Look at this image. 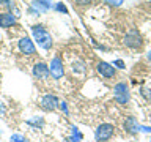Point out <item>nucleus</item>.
Returning <instances> with one entry per match:
<instances>
[{
    "label": "nucleus",
    "mask_w": 151,
    "mask_h": 142,
    "mask_svg": "<svg viewBox=\"0 0 151 142\" xmlns=\"http://www.w3.org/2000/svg\"><path fill=\"white\" fill-rule=\"evenodd\" d=\"M148 57H150V60H151V52H150V55H148Z\"/></svg>",
    "instance_id": "19"
},
{
    "label": "nucleus",
    "mask_w": 151,
    "mask_h": 142,
    "mask_svg": "<svg viewBox=\"0 0 151 142\" xmlns=\"http://www.w3.org/2000/svg\"><path fill=\"white\" fill-rule=\"evenodd\" d=\"M60 109L63 111L65 114H68V107H66V103H60Z\"/></svg>",
    "instance_id": "18"
},
{
    "label": "nucleus",
    "mask_w": 151,
    "mask_h": 142,
    "mask_svg": "<svg viewBox=\"0 0 151 142\" xmlns=\"http://www.w3.org/2000/svg\"><path fill=\"white\" fill-rule=\"evenodd\" d=\"M124 128L129 133H135L137 130H139V125H137V122H135V118L134 117H129L126 120V123H124Z\"/></svg>",
    "instance_id": "12"
},
{
    "label": "nucleus",
    "mask_w": 151,
    "mask_h": 142,
    "mask_svg": "<svg viewBox=\"0 0 151 142\" xmlns=\"http://www.w3.org/2000/svg\"><path fill=\"white\" fill-rule=\"evenodd\" d=\"M32 33H33V38H35V41L38 43L40 47H42V49H46V51L52 47V36L49 35V32H47L42 25H33Z\"/></svg>",
    "instance_id": "1"
},
{
    "label": "nucleus",
    "mask_w": 151,
    "mask_h": 142,
    "mask_svg": "<svg viewBox=\"0 0 151 142\" xmlns=\"http://www.w3.org/2000/svg\"><path fill=\"white\" fill-rule=\"evenodd\" d=\"M49 71H50V76L54 79H60L63 76V62L58 55L54 57L50 60V65H49Z\"/></svg>",
    "instance_id": "5"
},
{
    "label": "nucleus",
    "mask_w": 151,
    "mask_h": 142,
    "mask_svg": "<svg viewBox=\"0 0 151 142\" xmlns=\"http://www.w3.org/2000/svg\"><path fill=\"white\" fill-rule=\"evenodd\" d=\"M55 9H57V11H60V13H68V8H66L63 3H57L55 5Z\"/></svg>",
    "instance_id": "15"
},
{
    "label": "nucleus",
    "mask_w": 151,
    "mask_h": 142,
    "mask_svg": "<svg viewBox=\"0 0 151 142\" xmlns=\"http://www.w3.org/2000/svg\"><path fill=\"white\" fill-rule=\"evenodd\" d=\"M16 24V17H14L13 13H3L0 14V27L2 28H8Z\"/></svg>",
    "instance_id": "11"
},
{
    "label": "nucleus",
    "mask_w": 151,
    "mask_h": 142,
    "mask_svg": "<svg viewBox=\"0 0 151 142\" xmlns=\"http://www.w3.org/2000/svg\"><path fill=\"white\" fill-rule=\"evenodd\" d=\"M107 5H110V7H120V5H123V2L124 0H104Z\"/></svg>",
    "instance_id": "14"
},
{
    "label": "nucleus",
    "mask_w": 151,
    "mask_h": 142,
    "mask_svg": "<svg viewBox=\"0 0 151 142\" xmlns=\"http://www.w3.org/2000/svg\"><path fill=\"white\" fill-rule=\"evenodd\" d=\"M93 0H76V3L80 5V7H83V5H88V3H91Z\"/></svg>",
    "instance_id": "16"
},
{
    "label": "nucleus",
    "mask_w": 151,
    "mask_h": 142,
    "mask_svg": "<svg viewBox=\"0 0 151 142\" xmlns=\"http://www.w3.org/2000/svg\"><path fill=\"white\" fill-rule=\"evenodd\" d=\"M113 95H115L116 101H120L121 104L127 103V99H129V93H127V85H126L124 82L116 84L115 87H113Z\"/></svg>",
    "instance_id": "6"
},
{
    "label": "nucleus",
    "mask_w": 151,
    "mask_h": 142,
    "mask_svg": "<svg viewBox=\"0 0 151 142\" xmlns=\"http://www.w3.org/2000/svg\"><path fill=\"white\" fill-rule=\"evenodd\" d=\"M9 142H27V139L22 134H13L9 137Z\"/></svg>",
    "instance_id": "13"
},
{
    "label": "nucleus",
    "mask_w": 151,
    "mask_h": 142,
    "mask_svg": "<svg viewBox=\"0 0 151 142\" xmlns=\"http://www.w3.org/2000/svg\"><path fill=\"white\" fill-rule=\"evenodd\" d=\"M113 125H110V123H102V125H99L96 128V131H94V139H96V142H106L109 141L110 137L113 136Z\"/></svg>",
    "instance_id": "2"
},
{
    "label": "nucleus",
    "mask_w": 151,
    "mask_h": 142,
    "mask_svg": "<svg viewBox=\"0 0 151 142\" xmlns=\"http://www.w3.org/2000/svg\"><path fill=\"white\" fill-rule=\"evenodd\" d=\"M52 7V2L50 0H32V8L40 14V13H44L47 11Z\"/></svg>",
    "instance_id": "10"
},
{
    "label": "nucleus",
    "mask_w": 151,
    "mask_h": 142,
    "mask_svg": "<svg viewBox=\"0 0 151 142\" xmlns=\"http://www.w3.org/2000/svg\"><path fill=\"white\" fill-rule=\"evenodd\" d=\"M98 71L99 74L104 76L106 79H110L115 76V66H113L112 63H107V62H99L98 63Z\"/></svg>",
    "instance_id": "9"
},
{
    "label": "nucleus",
    "mask_w": 151,
    "mask_h": 142,
    "mask_svg": "<svg viewBox=\"0 0 151 142\" xmlns=\"http://www.w3.org/2000/svg\"><path fill=\"white\" fill-rule=\"evenodd\" d=\"M17 47H19V51H21L22 54H25V55H35V54H36L35 44H33V41H32L28 36L21 38V40H19V43H17Z\"/></svg>",
    "instance_id": "4"
},
{
    "label": "nucleus",
    "mask_w": 151,
    "mask_h": 142,
    "mask_svg": "<svg viewBox=\"0 0 151 142\" xmlns=\"http://www.w3.org/2000/svg\"><path fill=\"white\" fill-rule=\"evenodd\" d=\"M33 76H35L36 79H47L50 76L49 66H47L46 63H42V62L35 63V66H33Z\"/></svg>",
    "instance_id": "8"
},
{
    "label": "nucleus",
    "mask_w": 151,
    "mask_h": 142,
    "mask_svg": "<svg viewBox=\"0 0 151 142\" xmlns=\"http://www.w3.org/2000/svg\"><path fill=\"white\" fill-rule=\"evenodd\" d=\"M112 65H113V66H118V68H124V63H123V60H115Z\"/></svg>",
    "instance_id": "17"
},
{
    "label": "nucleus",
    "mask_w": 151,
    "mask_h": 142,
    "mask_svg": "<svg viewBox=\"0 0 151 142\" xmlns=\"http://www.w3.org/2000/svg\"><path fill=\"white\" fill-rule=\"evenodd\" d=\"M124 44L127 47H132V49H135V47H139L142 44V38H140V33L135 30V28H131L129 32L126 33L124 36Z\"/></svg>",
    "instance_id": "3"
},
{
    "label": "nucleus",
    "mask_w": 151,
    "mask_h": 142,
    "mask_svg": "<svg viewBox=\"0 0 151 142\" xmlns=\"http://www.w3.org/2000/svg\"><path fill=\"white\" fill-rule=\"evenodd\" d=\"M40 104H41V107L44 109V111H55L60 103H58V98H57L55 95L47 93V95H44V96L41 98Z\"/></svg>",
    "instance_id": "7"
}]
</instances>
